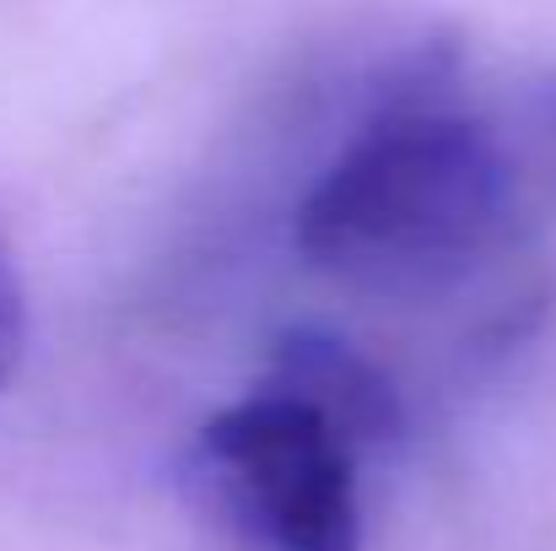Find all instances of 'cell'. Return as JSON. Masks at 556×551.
<instances>
[{
	"label": "cell",
	"instance_id": "4",
	"mask_svg": "<svg viewBox=\"0 0 556 551\" xmlns=\"http://www.w3.org/2000/svg\"><path fill=\"white\" fill-rule=\"evenodd\" d=\"M22 347H27V292H22L16 260H11V249H5V238H0V395H5V384L16 378Z\"/></svg>",
	"mask_w": 556,
	"mask_h": 551
},
{
	"label": "cell",
	"instance_id": "1",
	"mask_svg": "<svg viewBox=\"0 0 556 551\" xmlns=\"http://www.w3.org/2000/svg\"><path fill=\"white\" fill-rule=\"evenodd\" d=\"M519 211L525 163L486 120L400 98L308 184L292 243L352 292L438 298L514 243Z\"/></svg>",
	"mask_w": 556,
	"mask_h": 551
},
{
	"label": "cell",
	"instance_id": "2",
	"mask_svg": "<svg viewBox=\"0 0 556 551\" xmlns=\"http://www.w3.org/2000/svg\"><path fill=\"white\" fill-rule=\"evenodd\" d=\"M363 449L308 400L254 384L200 422L185 487L238 551H363Z\"/></svg>",
	"mask_w": 556,
	"mask_h": 551
},
{
	"label": "cell",
	"instance_id": "3",
	"mask_svg": "<svg viewBox=\"0 0 556 551\" xmlns=\"http://www.w3.org/2000/svg\"><path fill=\"white\" fill-rule=\"evenodd\" d=\"M265 384L319 405L363 454L389 449L405 427V405H400L394 378L372 363L368 352H357L352 341H341L330 330H314V325L287 330V336L270 341Z\"/></svg>",
	"mask_w": 556,
	"mask_h": 551
}]
</instances>
